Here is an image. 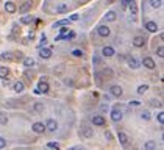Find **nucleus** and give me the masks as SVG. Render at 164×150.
Wrapping results in <instances>:
<instances>
[{"mask_svg": "<svg viewBox=\"0 0 164 150\" xmlns=\"http://www.w3.org/2000/svg\"><path fill=\"white\" fill-rule=\"evenodd\" d=\"M147 89H148V85H139L138 86V94L142 95L144 92H147Z\"/></svg>", "mask_w": 164, "mask_h": 150, "instance_id": "393cba45", "label": "nucleus"}, {"mask_svg": "<svg viewBox=\"0 0 164 150\" xmlns=\"http://www.w3.org/2000/svg\"><path fill=\"white\" fill-rule=\"evenodd\" d=\"M127 63H128L130 69H138V67H139V61L136 59V58H133V56H128L127 58Z\"/></svg>", "mask_w": 164, "mask_h": 150, "instance_id": "9b49d317", "label": "nucleus"}, {"mask_svg": "<svg viewBox=\"0 0 164 150\" xmlns=\"http://www.w3.org/2000/svg\"><path fill=\"white\" fill-rule=\"evenodd\" d=\"M69 11V6H67L66 3H58L56 5V13L58 14H64V13Z\"/></svg>", "mask_w": 164, "mask_h": 150, "instance_id": "f3484780", "label": "nucleus"}, {"mask_svg": "<svg viewBox=\"0 0 164 150\" xmlns=\"http://www.w3.org/2000/svg\"><path fill=\"white\" fill-rule=\"evenodd\" d=\"M145 30L150 31V33H156L158 31V25H156V22H153V20H148L145 24Z\"/></svg>", "mask_w": 164, "mask_h": 150, "instance_id": "9d476101", "label": "nucleus"}, {"mask_svg": "<svg viewBox=\"0 0 164 150\" xmlns=\"http://www.w3.org/2000/svg\"><path fill=\"white\" fill-rule=\"evenodd\" d=\"M108 3H114V2H117V0H106Z\"/></svg>", "mask_w": 164, "mask_h": 150, "instance_id": "8fccbe9b", "label": "nucleus"}, {"mask_svg": "<svg viewBox=\"0 0 164 150\" xmlns=\"http://www.w3.org/2000/svg\"><path fill=\"white\" fill-rule=\"evenodd\" d=\"M142 64H144V66L147 67V69H155V67H156L153 58H150V56H145L144 59H142Z\"/></svg>", "mask_w": 164, "mask_h": 150, "instance_id": "1a4fd4ad", "label": "nucleus"}, {"mask_svg": "<svg viewBox=\"0 0 164 150\" xmlns=\"http://www.w3.org/2000/svg\"><path fill=\"white\" fill-rule=\"evenodd\" d=\"M44 125H45V130H49V131H56L58 130V122L55 119H47Z\"/></svg>", "mask_w": 164, "mask_h": 150, "instance_id": "7ed1b4c3", "label": "nucleus"}, {"mask_svg": "<svg viewBox=\"0 0 164 150\" xmlns=\"http://www.w3.org/2000/svg\"><path fill=\"white\" fill-rule=\"evenodd\" d=\"M97 33H99V36H102V38L109 36V27H106V25H99V27H97Z\"/></svg>", "mask_w": 164, "mask_h": 150, "instance_id": "0eeeda50", "label": "nucleus"}, {"mask_svg": "<svg viewBox=\"0 0 164 150\" xmlns=\"http://www.w3.org/2000/svg\"><path fill=\"white\" fill-rule=\"evenodd\" d=\"M116 17H117V16H116V13H114V11H108L106 14H105V19L108 20V22H114Z\"/></svg>", "mask_w": 164, "mask_h": 150, "instance_id": "4be33fe9", "label": "nucleus"}, {"mask_svg": "<svg viewBox=\"0 0 164 150\" xmlns=\"http://www.w3.org/2000/svg\"><path fill=\"white\" fill-rule=\"evenodd\" d=\"M5 147H6V139L0 136V150H2V149H5Z\"/></svg>", "mask_w": 164, "mask_h": 150, "instance_id": "4c0bfd02", "label": "nucleus"}, {"mask_svg": "<svg viewBox=\"0 0 164 150\" xmlns=\"http://www.w3.org/2000/svg\"><path fill=\"white\" fill-rule=\"evenodd\" d=\"M144 44H145V39L142 38V36H136L133 39V45L138 47V49H139V47H144Z\"/></svg>", "mask_w": 164, "mask_h": 150, "instance_id": "4468645a", "label": "nucleus"}, {"mask_svg": "<svg viewBox=\"0 0 164 150\" xmlns=\"http://www.w3.org/2000/svg\"><path fill=\"white\" fill-rule=\"evenodd\" d=\"M138 105H139L138 100H131V102H130V106H138Z\"/></svg>", "mask_w": 164, "mask_h": 150, "instance_id": "a18cd8bd", "label": "nucleus"}, {"mask_svg": "<svg viewBox=\"0 0 164 150\" xmlns=\"http://www.w3.org/2000/svg\"><path fill=\"white\" fill-rule=\"evenodd\" d=\"M108 110H109L108 103H102V105H100V111H102V113H106Z\"/></svg>", "mask_w": 164, "mask_h": 150, "instance_id": "e433bc0d", "label": "nucleus"}, {"mask_svg": "<svg viewBox=\"0 0 164 150\" xmlns=\"http://www.w3.org/2000/svg\"><path fill=\"white\" fill-rule=\"evenodd\" d=\"M109 92H111L113 97H122V94H124V91H122V86L119 85H114L111 86V89H109Z\"/></svg>", "mask_w": 164, "mask_h": 150, "instance_id": "423d86ee", "label": "nucleus"}, {"mask_svg": "<svg viewBox=\"0 0 164 150\" xmlns=\"http://www.w3.org/2000/svg\"><path fill=\"white\" fill-rule=\"evenodd\" d=\"M156 120H158V124H160V125L164 124V113H163V111H160L158 114H156Z\"/></svg>", "mask_w": 164, "mask_h": 150, "instance_id": "c85d7f7f", "label": "nucleus"}, {"mask_svg": "<svg viewBox=\"0 0 164 150\" xmlns=\"http://www.w3.org/2000/svg\"><path fill=\"white\" fill-rule=\"evenodd\" d=\"M38 91H39V94H47V92L50 91L49 83H47V81H39V85H38Z\"/></svg>", "mask_w": 164, "mask_h": 150, "instance_id": "6e6552de", "label": "nucleus"}, {"mask_svg": "<svg viewBox=\"0 0 164 150\" xmlns=\"http://www.w3.org/2000/svg\"><path fill=\"white\" fill-rule=\"evenodd\" d=\"M31 22V16H24L20 17V24H30Z\"/></svg>", "mask_w": 164, "mask_h": 150, "instance_id": "f704fd0d", "label": "nucleus"}, {"mask_svg": "<svg viewBox=\"0 0 164 150\" xmlns=\"http://www.w3.org/2000/svg\"><path fill=\"white\" fill-rule=\"evenodd\" d=\"M67 31H69V28H67V27H61V30H59L61 35H59V36H64V33H67Z\"/></svg>", "mask_w": 164, "mask_h": 150, "instance_id": "a19ab883", "label": "nucleus"}, {"mask_svg": "<svg viewBox=\"0 0 164 150\" xmlns=\"http://www.w3.org/2000/svg\"><path fill=\"white\" fill-rule=\"evenodd\" d=\"M39 56L44 59H49L52 56V49H41L39 50Z\"/></svg>", "mask_w": 164, "mask_h": 150, "instance_id": "2eb2a0df", "label": "nucleus"}, {"mask_svg": "<svg viewBox=\"0 0 164 150\" xmlns=\"http://www.w3.org/2000/svg\"><path fill=\"white\" fill-rule=\"evenodd\" d=\"M92 63H94V64H100V56H99V55H94V56H92Z\"/></svg>", "mask_w": 164, "mask_h": 150, "instance_id": "ea45409f", "label": "nucleus"}, {"mask_svg": "<svg viewBox=\"0 0 164 150\" xmlns=\"http://www.w3.org/2000/svg\"><path fill=\"white\" fill-rule=\"evenodd\" d=\"M150 117H152V116H150L148 111H142V113H141V119H142V120H150Z\"/></svg>", "mask_w": 164, "mask_h": 150, "instance_id": "72a5a7b5", "label": "nucleus"}, {"mask_svg": "<svg viewBox=\"0 0 164 150\" xmlns=\"http://www.w3.org/2000/svg\"><path fill=\"white\" fill-rule=\"evenodd\" d=\"M122 8L124 10H127V8H130V5H133L134 3V0H122Z\"/></svg>", "mask_w": 164, "mask_h": 150, "instance_id": "a878e982", "label": "nucleus"}, {"mask_svg": "<svg viewBox=\"0 0 164 150\" xmlns=\"http://www.w3.org/2000/svg\"><path fill=\"white\" fill-rule=\"evenodd\" d=\"M102 55L103 56H106V58H109V56H114V49L113 47H103V49H102Z\"/></svg>", "mask_w": 164, "mask_h": 150, "instance_id": "ddd939ff", "label": "nucleus"}, {"mask_svg": "<svg viewBox=\"0 0 164 150\" xmlns=\"http://www.w3.org/2000/svg\"><path fill=\"white\" fill-rule=\"evenodd\" d=\"M122 117H124V114H122V110H120V106L119 105H116L113 110H111V120L113 122H120L122 120Z\"/></svg>", "mask_w": 164, "mask_h": 150, "instance_id": "f257e3e1", "label": "nucleus"}, {"mask_svg": "<svg viewBox=\"0 0 164 150\" xmlns=\"http://www.w3.org/2000/svg\"><path fill=\"white\" fill-rule=\"evenodd\" d=\"M103 75H108V78H111L113 71H111V69H105V71H103Z\"/></svg>", "mask_w": 164, "mask_h": 150, "instance_id": "79ce46f5", "label": "nucleus"}, {"mask_svg": "<svg viewBox=\"0 0 164 150\" xmlns=\"http://www.w3.org/2000/svg\"><path fill=\"white\" fill-rule=\"evenodd\" d=\"M24 66H25V67H31V66H35V59L30 58V56H28V58H25V59H24Z\"/></svg>", "mask_w": 164, "mask_h": 150, "instance_id": "b1692460", "label": "nucleus"}, {"mask_svg": "<svg viewBox=\"0 0 164 150\" xmlns=\"http://www.w3.org/2000/svg\"><path fill=\"white\" fill-rule=\"evenodd\" d=\"M80 134H81V136H85V138H92L94 131H92V128H91V127L83 125V127L80 128Z\"/></svg>", "mask_w": 164, "mask_h": 150, "instance_id": "39448f33", "label": "nucleus"}, {"mask_svg": "<svg viewBox=\"0 0 164 150\" xmlns=\"http://www.w3.org/2000/svg\"><path fill=\"white\" fill-rule=\"evenodd\" d=\"M72 55L73 56H85V53H83V50H81V49H73L72 50Z\"/></svg>", "mask_w": 164, "mask_h": 150, "instance_id": "2f4dec72", "label": "nucleus"}, {"mask_svg": "<svg viewBox=\"0 0 164 150\" xmlns=\"http://www.w3.org/2000/svg\"><path fill=\"white\" fill-rule=\"evenodd\" d=\"M117 138H119V142H120L122 146H127V144H128V141H130L128 134L124 133V131H119V133H117Z\"/></svg>", "mask_w": 164, "mask_h": 150, "instance_id": "f8f14e48", "label": "nucleus"}, {"mask_svg": "<svg viewBox=\"0 0 164 150\" xmlns=\"http://www.w3.org/2000/svg\"><path fill=\"white\" fill-rule=\"evenodd\" d=\"M0 59H13V53H11V52L2 53V55H0Z\"/></svg>", "mask_w": 164, "mask_h": 150, "instance_id": "473e14b6", "label": "nucleus"}, {"mask_svg": "<svg viewBox=\"0 0 164 150\" xmlns=\"http://www.w3.org/2000/svg\"><path fill=\"white\" fill-rule=\"evenodd\" d=\"M13 89H14V92H22L24 89H25V85L22 83V81H16V83H14V86H13Z\"/></svg>", "mask_w": 164, "mask_h": 150, "instance_id": "a211bd4d", "label": "nucleus"}, {"mask_svg": "<svg viewBox=\"0 0 164 150\" xmlns=\"http://www.w3.org/2000/svg\"><path fill=\"white\" fill-rule=\"evenodd\" d=\"M33 108H35V111H36V113H41V111H44V103H41V102H36Z\"/></svg>", "mask_w": 164, "mask_h": 150, "instance_id": "bb28decb", "label": "nucleus"}, {"mask_svg": "<svg viewBox=\"0 0 164 150\" xmlns=\"http://www.w3.org/2000/svg\"><path fill=\"white\" fill-rule=\"evenodd\" d=\"M91 122L95 125V127H103L105 124H106V120H105V117L103 116H100V114H95V116H92L91 117Z\"/></svg>", "mask_w": 164, "mask_h": 150, "instance_id": "f03ea898", "label": "nucleus"}, {"mask_svg": "<svg viewBox=\"0 0 164 150\" xmlns=\"http://www.w3.org/2000/svg\"><path fill=\"white\" fill-rule=\"evenodd\" d=\"M130 10H131L133 14H136V13H138V8H136V5H134V3H133V5H130Z\"/></svg>", "mask_w": 164, "mask_h": 150, "instance_id": "37998d69", "label": "nucleus"}, {"mask_svg": "<svg viewBox=\"0 0 164 150\" xmlns=\"http://www.w3.org/2000/svg\"><path fill=\"white\" fill-rule=\"evenodd\" d=\"M47 147L52 150H59V144L58 142H47Z\"/></svg>", "mask_w": 164, "mask_h": 150, "instance_id": "7c9ffc66", "label": "nucleus"}, {"mask_svg": "<svg viewBox=\"0 0 164 150\" xmlns=\"http://www.w3.org/2000/svg\"><path fill=\"white\" fill-rule=\"evenodd\" d=\"M144 150H156V142L152 141V139H148L144 144Z\"/></svg>", "mask_w": 164, "mask_h": 150, "instance_id": "412c9836", "label": "nucleus"}, {"mask_svg": "<svg viewBox=\"0 0 164 150\" xmlns=\"http://www.w3.org/2000/svg\"><path fill=\"white\" fill-rule=\"evenodd\" d=\"M70 150H85L83 147H81V146H75V147H72Z\"/></svg>", "mask_w": 164, "mask_h": 150, "instance_id": "09e8293b", "label": "nucleus"}, {"mask_svg": "<svg viewBox=\"0 0 164 150\" xmlns=\"http://www.w3.org/2000/svg\"><path fill=\"white\" fill-rule=\"evenodd\" d=\"M78 19H80L78 14H72V16H70V20H78Z\"/></svg>", "mask_w": 164, "mask_h": 150, "instance_id": "de8ad7c7", "label": "nucleus"}, {"mask_svg": "<svg viewBox=\"0 0 164 150\" xmlns=\"http://www.w3.org/2000/svg\"><path fill=\"white\" fill-rule=\"evenodd\" d=\"M30 10H31V2H25V3H22L19 6V13H20V14H24V13L30 11Z\"/></svg>", "mask_w": 164, "mask_h": 150, "instance_id": "dca6fc26", "label": "nucleus"}, {"mask_svg": "<svg viewBox=\"0 0 164 150\" xmlns=\"http://www.w3.org/2000/svg\"><path fill=\"white\" fill-rule=\"evenodd\" d=\"M8 124V116H6V113L0 111V125H6Z\"/></svg>", "mask_w": 164, "mask_h": 150, "instance_id": "5701e85b", "label": "nucleus"}, {"mask_svg": "<svg viewBox=\"0 0 164 150\" xmlns=\"http://www.w3.org/2000/svg\"><path fill=\"white\" fill-rule=\"evenodd\" d=\"M152 105H153V106H161V102H158V100H152Z\"/></svg>", "mask_w": 164, "mask_h": 150, "instance_id": "49530a36", "label": "nucleus"}, {"mask_svg": "<svg viewBox=\"0 0 164 150\" xmlns=\"http://www.w3.org/2000/svg\"><path fill=\"white\" fill-rule=\"evenodd\" d=\"M31 128H33V131L38 133V134H42V133L45 131V125H44V122H35Z\"/></svg>", "mask_w": 164, "mask_h": 150, "instance_id": "20e7f679", "label": "nucleus"}, {"mask_svg": "<svg viewBox=\"0 0 164 150\" xmlns=\"http://www.w3.org/2000/svg\"><path fill=\"white\" fill-rule=\"evenodd\" d=\"M45 44H47V36L42 35V38H41V42H39V47H42V45H45Z\"/></svg>", "mask_w": 164, "mask_h": 150, "instance_id": "58836bf2", "label": "nucleus"}, {"mask_svg": "<svg viewBox=\"0 0 164 150\" xmlns=\"http://www.w3.org/2000/svg\"><path fill=\"white\" fill-rule=\"evenodd\" d=\"M5 10L8 11L10 14H13V13H16V10H17V8H16V5L13 3V2H6V3H5Z\"/></svg>", "mask_w": 164, "mask_h": 150, "instance_id": "6ab92c4d", "label": "nucleus"}, {"mask_svg": "<svg viewBox=\"0 0 164 150\" xmlns=\"http://www.w3.org/2000/svg\"><path fill=\"white\" fill-rule=\"evenodd\" d=\"M61 25H69V19H63V20H58V22L53 24L55 28H56V27H61Z\"/></svg>", "mask_w": 164, "mask_h": 150, "instance_id": "cd10ccee", "label": "nucleus"}, {"mask_svg": "<svg viewBox=\"0 0 164 150\" xmlns=\"http://www.w3.org/2000/svg\"><path fill=\"white\" fill-rule=\"evenodd\" d=\"M156 53H158V56H164V47L163 45H158V49H156Z\"/></svg>", "mask_w": 164, "mask_h": 150, "instance_id": "c9c22d12", "label": "nucleus"}, {"mask_svg": "<svg viewBox=\"0 0 164 150\" xmlns=\"http://www.w3.org/2000/svg\"><path fill=\"white\" fill-rule=\"evenodd\" d=\"M150 2V6H152V8H160L161 6V0H148Z\"/></svg>", "mask_w": 164, "mask_h": 150, "instance_id": "c756f323", "label": "nucleus"}, {"mask_svg": "<svg viewBox=\"0 0 164 150\" xmlns=\"http://www.w3.org/2000/svg\"><path fill=\"white\" fill-rule=\"evenodd\" d=\"M8 75H10V69H8V67L0 66V78L5 80V78H8Z\"/></svg>", "mask_w": 164, "mask_h": 150, "instance_id": "aec40b11", "label": "nucleus"}, {"mask_svg": "<svg viewBox=\"0 0 164 150\" xmlns=\"http://www.w3.org/2000/svg\"><path fill=\"white\" fill-rule=\"evenodd\" d=\"M105 138H106L108 141H111V139H113V134H111V131H106V133H105Z\"/></svg>", "mask_w": 164, "mask_h": 150, "instance_id": "c03bdc74", "label": "nucleus"}]
</instances>
